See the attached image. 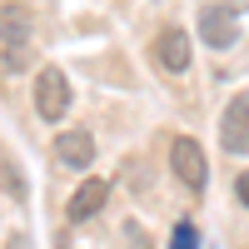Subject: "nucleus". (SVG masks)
Listing matches in <instances>:
<instances>
[{
  "mask_svg": "<svg viewBox=\"0 0 249 249\" xmlns=\"http://www.w3.org/2000/svg\"><path fill=\"white\" fill-rule=\"evenodd\" d=\"M219 144L224 155H249V90H239L219 115Z\"/></svg>",
  "mask_w": 249,
  "mask_h": 249,
  "instance_id": "20e7f679",
  "label": "nucleus"
},
{
  "mask_svg": "<svg viewBox=\"0 0 249 249\" xmlns=\"http://www.w3.org/2000/svg\"><path fill=\"white\" fill-rule=\"evenodd\" d=\"M155 60H160V70H164V75H184V70H190V60H195L190 30H179V25H164V30L155 35Z\"/></svg>",
  "mask_w": 249,
  "mask_h": 249,
  "instance_id": "39448f33",
  "label": "nucleus"
},
{
  "mask_svg": "<svg viewBox=\"0 0 249 249\" xmlns=\"http://www.w3.org/2000/svg\"><path fill=\"white\" fill-rule=\"evenodd\" d=\"M170 249H199V234H195V224H179V230H175V239H170Z\"/></svg>",
  "mask_w": 249,
  "mask_h": 249,
  "instance_id": "1a4fd4ad",
  "label": "nucleus"
},
{
  "mask_svg": "<svg viewBox=\"0 0 249 249\" xmlns=\"http://www.w3.org/2000/svg\"><path fill=\"white\" fill-rule=\"evenodd\" d=\"M50 155H55L60 164H70V170H85V164L95 160V135H90V130H60Z\"/></svg>",
  "mask_w": 249,
  "mask_h": 249,
  "instance_id": "0eeeda50",
  "label": "nucleus"
},
{
  "mask_svg": "<svg viewBox=\"0 0 249 249\" xmlns=\"http://www.w3.org/2000/svg\"><path fill=\"white\" fill-rule=\"evenodd\" d=\"M30 60V20L20 15L15 5H5V40H0V70L20 75Z\"/></svg>",
  "mask_w": 249,
  "mask_h": 249,
  "instance_id": "7ed1b4c3",
  "label": "nucleus"
},
{
  "mask_svg": "<svg viewBox=\"0 0 249 249\" xmlns=\"http://www.w3.org/2000/svg\"><path fill=\"white\" fill-rule=\"evenodd\" d=\"M105 199H110V184H105V179H85V184H80V190L70 195L65 214H70L75 224H85V219H95L100 210H105Z\"/></svg>",
  "mask_w": 249,
  "mask_h": 249,
  "instance_id": "6e6552de",
  "label": "nucleus"
},
{
  "mask_svg": "<svg viewBox=\"0 0 249 249\" xmlns=\"http://www.w3.org/2000/svg\"><path fill=\"white\" fill-rule=\"evenodd\" d=\"M65 110H70V80H65L60 65H45V70L35 75V115L55 124Z\"/></svg>",
  "mask_w": 249,
  "mask_h": 249,
  "instance_id": "f03ea898",
  "label": "nucleus"
},
{
  "mask_svg": "<svg viewBox=\"0 0 249 249\" xmlns=\"http://www.w3.org/2000/svg\"><path fill=\"white\" fill-rule=\"evenodd\" d=\"M199 40L210 50H230L239 40V20H234V5H204L199 10Z\"/></svg>",
  "mask_w": 249,
  "mask_h": 249,
  "instance_id": "423d86ee",
  "label": "nucleus"
},
{
  "mask_svg": "<svg viewBox=\"0 0 249 249\" xmlns=\"http://www.w3.org/2000/svg\"><path fill=\"white\" fill-rule=\"evenodd\" d=\"M170 164H175V175H179V184H184L190 195H204V184H210V160H204L199 140L179 135V140L170 144Z\"/></svg>",
  "mask_w": 249,
  "mask_h": 249,
  "instance_id": "f257e3e1",
  "label": "nucleus"
},
{
  "mask_svg": "<svg viewBox=\"0 0 249 249\" xmlns=\"http://www.w3.org/2000/svg\"><path fill=\"white\" fill-rule=\"evenodd\" d=\"M234 190H239V199L249 204V175H239V179H234Z\"/></svg>",
  "mask_w": 249,
  "mask_h": 249,
  "instance_id": "9b49d317",
  "label": "nucleus"
},
{
  "mask_svg": "<svg viewBox=\"0 0 249 249\" xmlns=\"http://www.w3.org/2000/svg\"><path fill=\"white\" fill-rule=\"evenodd\" d=\"M5 190H10V199H20V195H25V184L15 179V164H10V160H5Z\"/></svg>",
  "mask_w": 249,
  "mask_h": 249,
  "instance_id": "9d476101",
  "label": "nucleus"
}]
</instances>
